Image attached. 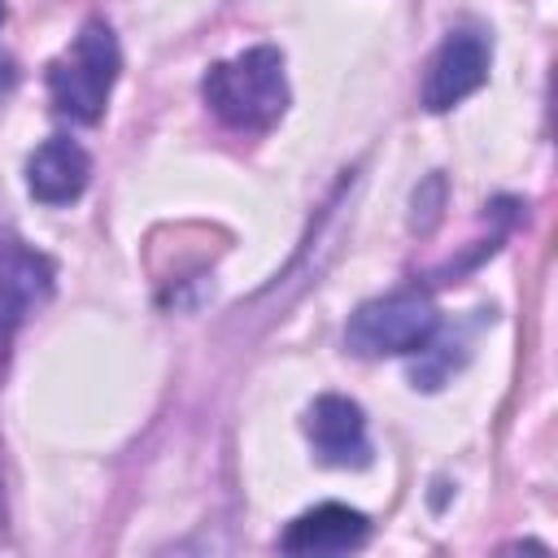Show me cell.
<instances>
[{"label":"cell","instance_id":"1","mask_svg":"<svg viewBox=\"0 0 558 558\" xmlns=\"http://www.w3.org/2000/svg\"><path fill=\"white\" fill-rule=\"evenodd\" d=\"M201 92L218 122L235 131H266L288 109L283 52L270 44H257L231 61H214L201 78Z\"/></svg>","mask_w":558,"mask_h":558},{"label":"cell","instance_id":"2","mask_svg":"<svg viewBox=\"0 0 558 558\" xmlns=\"http://www.w3.org/2000/svg\"><path fill=\"white\" fill-rule=\"evenodd\" d=\"M122 70V52H118V35L109 22L92 17L83 22V31L70 39V48L48 65V96L57 105L61 118L70 122H100L109 92L118 83Z\"/></svg>","mask_w":558,"mask_h":558},{"label":"cell","instance_id":"3","mask_svg":"<svg viewBox=\"0 0 558 558\" xmlns=\"http://www.w3.org/2000/svg\"><path fill=\"white\" fill-rule=\"evenodd\" d=\"M436 327L440 314L432 296L418 288H397L388 296L362 301L349 314L344 344L357 357H405V353H423L436 340Z\"/></svg>","mask_w":558,"mask_h":558},{"label":"cell","instance_id":"4","mask_svg":"<svg viewBox=\"0 0 558 558\" xmlns=\"http://www.w3.org/2000/svg\"><path fill=\"white\" fill-rule=\"evenodd\" d=\"M52 262L26 240L0 231V344L52 296Z\"/></svg>","mask_w":558,"mask_h":558},{"label":"cell","instance_id":"5","mask_svg":"<svg viewBox=\"0 0 558 558\" xmlns=\"http://www.w3.org/2000/svg\"><path fill=\"white\" fill-rule=\"evenodd\" d=\"M488 61H493V44L480 35V31H453L440 52L432 57L427 65V78H423V109L427 113H445L453 109L458 100H466L471 92L484 87L488 78Z\"/></svg>","mask_w":558,"mask_h":558},{"label":"cell","instance_id":"6","mask_svg":"<svg viewBox=\"0 0 558 558\" xmlns=\"http://www.w3.org/2000/svg\"><path fill=\"white\" fill-rule=\"evenodd\" d=\"M305 436L318 453V462L327 466H344V471H357L371 462V440H366V418H362V405L349 401V397H318L310 410H305Z\"/></svg>","mask_w":558,"mask_h":558},{"label":"cell","instance_id":"7","mask_svg":"<svg viewBox=\"0 0 558 558\" xmlns=\"http://www.w3.org/2000/svg\"><path fill=\"white\" fill-rule=\"evenodd\" d=\"M87 179H92V157H87L83 144L65 140V135L44 140L31 153V161H26V187H31V196L39 205H70V201H78Z\"/></svg>","mask_w":558,"mask_h":558},{"label":"cell","instance_id":"8","mask_svg":"<svg viewBox=\"0 0 558 558\" xmlns=\"http://www.w3.org/2000/svg\"><path fill=\"white\" fill-rule=\"evenodd\" d=\"M366 532H371V523L362 510H349L340 501H323L283 527L279 549L283 554H344V549H357L366 541Z\"/></svg>","mask_w":558,"mask_h":558},{"label":"cell","instance_id":"9","mask_svg":"<svg viewBox=\"0 0 558 558\" xmlns=\"http://www.w3.org/2000/svg\"><path fill=\"white\" fill-rule=\"evenodd\" d=\"M0 527H4V497H0Z\"/></svg>","mask_w":558,"mask_h":558},{"label":"cell","instance_id":"10","mask_svg":"<svg viewBox=\"0 0 558 558\" xmlns=\"http://www.w3.org/2000/svg\"><path fill=\"white\" fill-rule=\"evenodd\" d=\"M0 22H4V0H0Z\"/></svg>","mask_w":558,"mask_h":558}]
</instances>
